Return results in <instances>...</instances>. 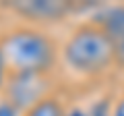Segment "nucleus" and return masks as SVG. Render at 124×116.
Instances as JSON below:
<instances>
[{"label":"nucleus","instance_id":"obj_1","mask_svg":"<svg viewBox=\"0 0 124 116\" xmlns=\"http://www.w3.org/2000/svg\"><path fill=\"white\" fill-rule=\"evenodd\" d=\"M0 52L8 75H50L60 58L56 40L35 25H15L2 31Z\"/></svg>","mask_w":124,"mask_h":116},{"label":"nucleus","instance_id":"obj_2","mask_svg":"<svg viewBox=\"0 0 124 116\" xmlns=\"http://www.w3.org/2000/svg\"><path fill=\"white\" fill-rule=\"evenodd\" d=\"M64 66L81 79H101L118 64L110 35L99 23L85 21L68 33L60 48Z\"/></svg>","mask_w":124,"mask_h":116},{"label":"nucleus","instance_id":"obj_3","mask_svg":"<svg viewBox=\"0 0 124 116\" xmlns=\"http://www.w3.org/2000/svg\"><path fill=\"white\" fill-rule=\"evenodd\" d=\"M50 93V75H8L0 95L25 112Z\"/></svg>","mask_w":124,"mask_h":116},{"label":"nucleus","instance_id":"obj_4","mask_svg":"<svg viewBox=\"0 0 124 116\" xmlns=\"http://www.w3.org/2000/svg\"><path fill=\"white\" fill-rule=\"evenodd\" d=\"M6 6L15 15L33 23L35 27L60 23L70 13V4L68 2H60V0H21V2H10Z\"/></svg>","mask_w":124,"mask_h":116},{"label":"nucleus","instance_id":"obj_5","mask_svg":"<svg viewBox=\"0 0 124 116\" xmlns=\"http://www.w3.org/2000/svg\"><path fill=\"white\" fill-rule=\"evenodd\" d=\"M93 21L99 23L103 31L110 35L118 66H124V4H110L101 8Z\"/></svg>","mask_w":124,"mask_h":116},{"label":"nucleus","instance_id":"obj_6","mask_svg":"<svg viewBox=\"0 0 124 116\" xmlns=\"http://www.w3.org/2000/svg\"><path fill=\"white\" fill-rule=\"evenodd\" d=\"M66 114H68V108L64 106V102L56 93L46 95L44 99H39L29 110L23 112V116H66Z\"/></svg>","mask_w":124,"mask_h":116},{"label":"nucleus","instance_id":"obj_7","mask_svg":"<svg viewBox=\"0 0 124 116\" xmlns=\"http://www.w3.org/2000/svg\"><path fill=\"white\" fill-rule=\"evenodd\" d=\"M0 116H23V112L17 106H13L6 98L0 95Z\"/></svg>","mask_w":124,"mask_h":116},{"label":"nucleus","instance_id":"obj_8","mask_svg":"<svg viewBox=\"0 0 124 116\" xmlns=\"http://www.w3.org/2000/svg\"><path fill=\"white\" fill-rule=\"evenodd\" d=\"M6 79H8V66H6L4 56L0 52V93H2V89H4V85H6Z\"/></svg>","mask_w":124,"mask_h":116},{"label":"nucleus","instance_id":"obj_9","mask_svg":"<svg viewBox=\"0 0 124 116\" xmlns=\"http://www.w3.org/2000/svg\"><path fill=\"white\" fill-rule=\"evenodd\" d=\"M110 116H124V93L112 104V110H110Z\"/></svg>","mask_w":124,"mask_h":116}]
</instances>
